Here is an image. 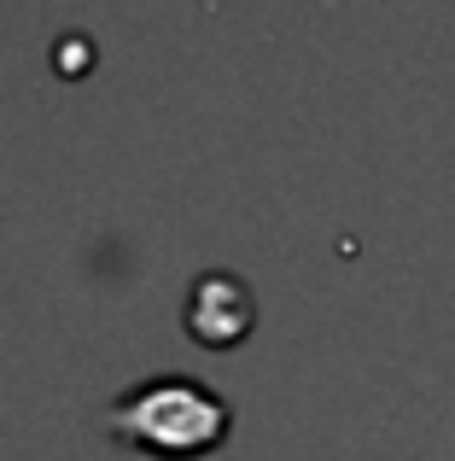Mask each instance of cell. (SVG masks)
<instances>
[{
    "instance_id": "1",
    "label": "cell",
    "mask_w": 455,
    "mask_h": 461,
    "mask_svg": "<svg viewBox=\"0 0 455 461\" xmlns=\"http://www.w3.org/2000/svg\"><path fill=\"white\" fill-rule=\"evenodd\" d=\"M105 438H117L123 450H140L152 461H199L222 450L234 432V409L222 392H210L193 374H147L129 392H117L100 415Z\"/></svg>"
},
{
    "instance_id": "2",
    "label": "cell",
    "mask_w": 455,
    "mask_h": 461,
    "mask_svg": "<svg viewBox=\"0 0 455 461\" xmlns=\"http://www.w3.org/2000/svg\"><path fill=\"white\" fill-rule=\"evenodd\" d=\"M257 321V304H251V286L228 269H205L193 286H187V304H182V327L210 350H228L251 333Z\"/></svg>"
}]
</instances>
